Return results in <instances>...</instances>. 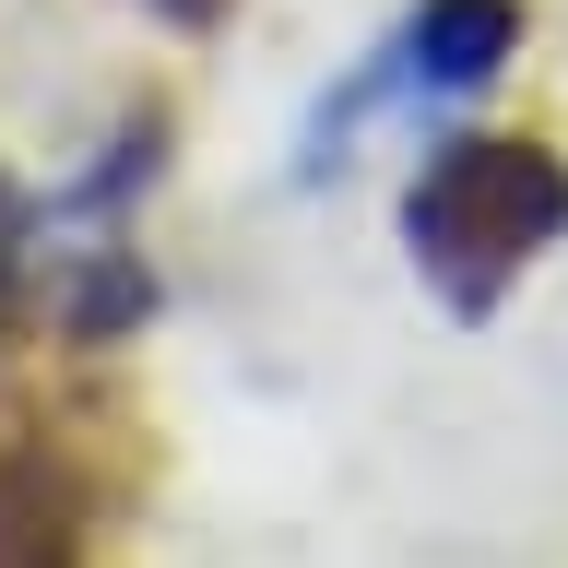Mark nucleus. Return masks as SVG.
Returning a JSON list of instances; mask_svg holds the SVG:
<instances>
[{"instance_id": "f257e3e1", "label": "nucleus", "mask_w": 568, "mask_h": 568, "mask_svg": "<svg viewBox=\"0 0 568 568\" xmlns=\"http://www.w3.org/2000/svg\"><path fill=\"white\" fill-rule=\"evenodd\" d=\"M568 237V154L521 131H474L403 190V248L462 320H486L509 284Z\"/></svg>"}, {"instance_id": "f03ea898", "label": "nucleus", "mask_w": 568, "mask_h": 568, "mask_svg": "<svg viewBox=\"0 0 568 568\" xmlns=\"http://www.w3.org/2000/svg\"><path fill=\"white\" fill-rule=\"evenodd\" d=\"M509 48H521V0H415L379 60L320 95L308 166H332L355 131H390V119H426V106H474L509 71Z\"/></svg>"}, {"instance_id": "7ed1b4c3", "label": "nucleus", "mask_w": 568, "mask_h": 568, "mask_svg": "<svg viewBox=\"0 0 568 568\" xmlns=\"http://www.w3.org/2000/svg\"><path fill=\"white\" fill-rule=\"evenodd\" d=\"M0 296L48 320H131L142 308V261H131V213L106 178L36 202V190H0Z\"/></svg>"}]
</instances>
